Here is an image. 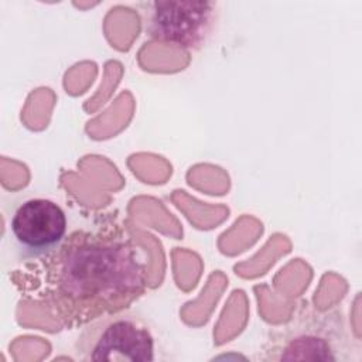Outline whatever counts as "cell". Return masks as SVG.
<instances>
[{
	"instance_id": "cell-2",
	"label": "cell",
	"mask_w": 362,
	"mask_h": 362,
	"mask_svg": "<svg viewBox=\"0 0 362 362\" xmlns=\"http://www.w3.org/2000/svg\"><path fill=\"white\" fill-rule=\"evenodd\" d=\"M354 345L339 310L318 311L303 307L288 322L270 331L262 348L263 361L348 362Z\"/></svg>"
},
{
	"instance_id": "cell-4",
	"label": "cell",
	"mask_w": 362,
	"mask_h": 362,
	"mask_svg": "<svg viewBox=\"0 0 362 362\" xmlns=\"http://www.w3.org/2000/svg\"><path fill=\"white\" fill-rule=\"evenodd\" d=\"M136 7L147 37L187 51L209 41L219 17L218 3L206 0L140 1Z\"/></svg>"
},
{
	"instance_id": "cell-5",
	"label": "cell",
	"mask_w": 362,
	"mask_h": 362,
	"mask_svg": "<svg viewBox=\"0 0 362 362\" xmlns=\"http://www.w3.org/2000/svg\"><path fill=\"white\" fill-rule=\"evenodd\" d=\"M10 229L23 259L41 260L66 238L68 219L55 201L30 198L13 212Z\"/></svg>"
},
{
	"instance_id": "cell-3",
	"label": "cell",
	"mask_w": 362,
	"mask_h": 362,
	"mask_svg": "<svg viewBox=\"0 0 362 362\" xmlns=\"http://www.w3.org/2000/svg\"><path fill=\"white\" fill-rule=\"evenodd\" d=\"M74 352L86 362H146L156 359V339L147 321L127 308L83 325Z\"/></svg>"
},
{
	"instance_id": "cell-1",
	"label": "cell",
	"mask_w": 362,
	"mask_h": 362,
	"mask_svg": "<svg viewBox=\"0 0 362 362\" xmlns=\"http://www.w3.org/2000/svg\"><path fill=\"white\" fill-rule=\"evenodd\" d=\"M38 262V297L65 328L127 310L147 290L141 250L112 223L74 229Z\"/></svg>"
}]
</instances>
